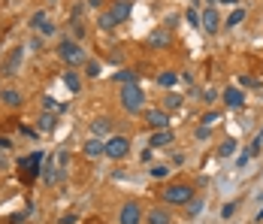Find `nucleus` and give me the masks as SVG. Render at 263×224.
<instances>
[{
    "label": "nucleus",
    "instance_id": "1",
    "mask_svg": "<svg viewBox=\"0 0 263 224\" xmlns=\"http://www.w3.org/2000/svg\"><path fill=\"white\" fill-rule=\"evenodd\" d=\"M118 97H121L124 112H130V115H136V112L145 109V91H142L139 82H133V85H121V88H118Z\"/></svg>",
    "mask_w": 263,
    "mask_h": 224
},
{
    "label": "nucleus",
    "instance_id": "2",
    "mask_svg": "<svg viewBox=\"0 0 263 224\" xmlns=\"http://www.w3.org/2000/svg\"><path fill=\"white\" fill-rule=\"evenodd\" d=\"M58 58H61L64 64H70V67H79V64L88 61L85 49H82L76 40H61V43H58Z\"/></svg>",
    "mask_w": 263,
    "mask_h": 224
},
{
    "label": "nucleus",
    "instance_id": "3",
    "mask_svg": "<svg viewBox=\"0 0 263 224\" xmlns=\"http://www.w3.org/2000/svg\"><path fill=\"white\" fill-rule=\"evenodd\" d=\"M161 197H164L167 206H187V203L194 200V188H191V185L175 182V185H167V191H164Z\"/></svg>",
    "mask_w": 263,
    "mask_h": 224
},
{
    "label": "nucleus",
    "instance_id": "4",
    "mask_svg": "<svg viewBox=\"0 0 263 224\" xmlns=\"http://www.w3.org/2000/svg\"><path fill=\"white\" fill-rule=\"evenodd\" d=\"M127 155H130V139H127V136H109V139H106V158L121 161V158H127Z\"/></svg>",
    "mask_w": 263,
    "mask_h": 224
},
{
    "label": "nucleus",
    "instance_id": "5",
    "mask_svg": "<svg viewBox=\"0 0 263 224\" xmlns=\"http://www.w3.org/2000/svg\"><path fill=\"white\" fill-rule=\"evenodd\" d=\"M118 224H142V206L136 200H127L118 212Z\"/></svg>",
    "mask_w": 263,
    "mask_h": 224
},
{
    "label": "nucleus",
    "instance_id": "6",
    "mask_svg": "<svg viewBox=\"0 0 263 224\" xmlns=\"http://www.w3.org/2000/svg\"><path fill=\"white\" fill-rule=\"evenodd\" d=\"M145 121L152 130H164V127H170V112L167 109H145Z\"/></svg>",
    "mask_w": 263,
    "mask_h": 224
},
{
    "label": "nucleus",
    "instance_id": "7",
    "mask_svg": "<svg viewBox=\"0 0 263 224\" xmlns=\"http://www.w3.org/2000/svg\"><path fill=\"white\" fill-rule=\"evenodd\" d=\"M145 46L152 49V52H161V49H167V46H170V30H167V27H155L152 33H148Z\"/></svg>",
    "mask_w": 263,
    "mask_h": 224
},
{
    "label": "nucleus",
    "instance_id": "8",
    "mask_svg": "<svg viewBox=\"0 0 263 224\" xmlns=\"http://www.w3.org/2000/svg\"><path fill=\"white\" fill-rule=\"evenodd\" d=\"M21 61H24V49L18 46V49H12V52H9V58L3 61V70H0V73H3V76H18Z\"/></svg>",
    "mask_w": 263,
    "mask_h": 224
},
{
    "label": "nucleus",
    "instance_id": "9",
    "mask_svg": "<svg viewBox=\"0 0 263 224\" xmlns=\"http://www.w3.org/2000/svg\"><path fill=\"white\" fill-rule=\"evenodd\" d=\"M43 161H46L43 152H33V155H27V158L18 161V170H24V176H36V170L43 167Z\"/></svg>",
    "mask_w": 263,
    "mask_h": 224
},
{
    "label": "nucleus",
    "instance_id": "10",
    "mask_svg": "<svg viewBox=\"0 0 263 224\" xmlns=\"http://www.w3.org/2000/svg\"><path fill=\"white\" fill-rule=\"evenodd\" d=\"M200 27H203L206 33H218V27H221V18H218L215 6H209V9H203V12H200Z\"/></svg>",
    "mask_w": 263,
    "mask_h": 224
},
{
    "label": "nucleus",
    "instance_id": "11",
    "mask_svg": "<svg viewBox=\"0 0 263 224\" xmlns=\"http://www.w3.org/2000/svg\"><path fill=\"white\" fill-rule=\"evenodd\" d=\"M173 142H175V133H173L170 127L155 130L152 136H148V145H152V148H167V145H173Z\"/></svg>",
    "mask_w": 263,
    "mask_h": 224
},
{
    "label": "nucleus",
    "instance_id": "12",
    "mask_svg": "<svg viewBox=\"0 0 263 224\" xmlns=\"http://www.w3.org/2000/svg\"><path fill=\"white\" fill-rule=\"evenodd\" d=\"M221 100L227 103L230 109H242V103H245V94L236 88V85H230V88H224V94H221Z\"/></svg>",
    "mask_w": 263,
    "mask_h": 224
},
{
    "label": "nucleus",
    "instance_id": "13",
    "mask_svg": "<svg viewBox=\"0 0 263 224\" xmlns=\"http://www.w3.org/2000/svg\"><path fill=\"white\" fill-rule=\"evenodd\" d=\"M82 152H85L88 158H100V155H106V142H103L100 136H91V139H85Z\"/></svg>",
    "mask_w": 263,
    "mask_h": 224
},
{
    "label": "nucleus",
    "instance_id": "14",
    "mask_svg": "<svg viewBox=\"0 0 263 224\" xmlns=\"http://www.w3.org/2000/svg\"><path fill=\"white\" fill-rule=\"evenodd\" d=\"M43 179H46V185H55L64 179V170H58V164H52V158H46L43 161Z\"/></svg>",
    "mask_w": 263,
    "mask_h": 224
},
{
    "label": "nucleus",
    "instance_id": "15",
    "mask_svg": "<svg viewBox=\"0 0 263 224\" xmlns=\"http://www.w3.org/2000/svg\"><path fill=\"white\" fill-rule=\"evenodd\" d=\"M112 15H115L118 21H127L130 18V12H133V3L130 0H115V3H112V9H109Z\"/></svg>",
    "mask_w": 263,
    "mask_h": 224
},
{
    "label": "nucleus",
    "instance_id": "16",
    "mask_svg": "<svg viewBox=\"0 0 263 224\" xmlns=\"http://www.w3.org/2000/svg\"><path fill=\"white\" fill-rule=\"evenodd\" d=\"M0 100H3V106H9V109H18L24 103L21 91H15V88H3V91H0Z\"/></svg>",
    "mask_w": 263,
    "mask_h": 224
},
{
    "label": "nucleus",
    "instance_id": "17",
    "mask_svg": "<svg viewBox=\"0 0 263 224\" xmlns=\"http://www.w3.org/2000/svg\"><path fill=\"white\" fill-rule=\"evenodd\" d=\"M112 79H115L118 85H133V82H139V73H136V70H130V67H121Z\"/></svg>",
    "mask_w": 263,
    "mask_h": 224
},
{
    "label": "nucleus",
    "instance_id": "18",
    "mask_svg": "<svg viewBox=\"0 0 263 224\" xmlns=\"http://www.w3.org/2000/svg\"><path fill=\"white\" fill-rule=\"evenodd\" d=\"M64 85L70 88V94H79L82 91V79H79V73H73V67L64 73Z\"/></svg>",
    "mask_w": 263,
    "mask_h": 224
},
{
    "label": "nucleus",
    "instance_id": "19",
    "mask_svg": "<svg viewBox=\"0 0 263 224\" xmlns=\"http://www.w3.org/2000/svg\"><path fill=\"white\" fill-rule=\"evenodd\" d=\"M236 148H239V142H236L233 136H227V139L218 145V158H233V155H236Z\"/></svg>",
    "mask_w": 263,
    "mask_h": 224
},
{
    "label": "nucleus",
    "instance_id": "20",
    "mask_svg": "<svg viewBox=\"0 0 263 224\" xmlns=\"http://www.w3.org/2000/svg\"><path fill=\"white\" fill-rule=\"evenodd\" d=\"M175 82H178V73H173V70H164V73H158V85L161 88H175Z\"/></svg>",
    "mask_w": 263,
    "mask_h": 224
},
{
    "label": "nucleus",
    "instance_id": "21",
    "mask_svg": "<svg viewBox=\"0 0 263 224\" xmlns=\"http://www.w3.org/2000/svg\"><path fill=\"white\" fill-rule=\"evenodd\" d=\"M109 130H112V121H109V118L91 121V136H109Z\"/></svg>",
    "mask_w": 263,
    "mask_h": 224
},
{
    "label": "nucleus",
    "instance_id": "22",
    "mask_svg": "<svg viewBox=\"0 0 263 224\" xmlns=\"http://www.w3.org/2000/svg\"><path fill=\"white\" fill-rule=\"evenodd\" d=\"M97 24H100V30H115V27H118L121 21H118L115 15H112V12L106 9V12H100V18H97Z\"/></svg>",
    "mask_w": 263,
    "mask_h": 224
},
{
    "label": "nucleus",
    "instance_id": "23",
    "mask_svg": "<svg viewBox=\"0 0 263 224\" xmlns=\"http://www.w3.org/2000/svg\"><path fill=\"white\" fill-rule=\"evenodd\" d=\"M170 221H173L170 209H152L148 212V224H170Z\"/></svg>",
    "mask_w": 263,
    "mask_h": 224
},
{
    "label": "nucleus",
    "instance_id": "24",
    "mask_svg": "<svg viewBox=\"0 0 263 224\" xmlns=\"http://www.w3.org/2000/svg\"><path fill=\"white\" fill-rule=\"evenodd\" d=\"M245 6H233V12H230V18H227V27H239L242 21H245Z\"/></svg>",
    "mask_w": 263,
    "mask_h": 224
},
{
    "label": "nucleus",
    "instance_id": "25",
    "mask_svg": "<svg viewBox=\"0 0 263 224\" xmlns=\"http://www.w3.org/2000/svg\"><path fill=\"white\" fill-rule=\"evenodd\" d=\"M181 106V94H175V91H170L167 97H164V109L170 112V109H178Z\"/></svg>",
    "mask_w": 263,
    "mask_h": 224
},
{
    "label": "nucleus",
    "instance_id": "26",
    "mask_svg": "<svg viewBox=\"0 0 263 224\" xmlns=\"http://www.w3.org/2000/svg\"><path fill=\"white\" fill-rule=\"evenodd\" d=\"M100 70H103L100 61H85V76H88V79H97V76H100Z\"/></svg>",
    "mask_w": 263,
    "mask_h": 224
},
{
    "label": "nucleus",
    "instance_id": "27",
    "mask_svg": "<svg viewBox=\"0 0 263 224\" xmlns=\"http://www.w3.org/2000/svg\"><path fill=\"white\" fill-rule=\"evenodd\" d=\"M36 33H40V36H55V33H58V27H55V21H52V18H46L40 27H36Z\"/></svg>",
    "mask_w": 263,
    "mask_h": 224
},
{
    "label": "nucleus",
    "instance_id": "28",
    "mask_svg": "<svg viewBox=\"0 0 263 224\" xmlns=\"http://www.w3.org/2000/svg\"><path fill=\"white\" fill-rule=\"evenodd\" d=\"M55 124H58V118L52 115V112H46V115L40 118V130H43V133H49V130H55Z\"/></svg>",
    "mask_w": 263,
    "mask_h": 224
},
{
    "label": "nucleus",
    "instance_id": "29",
    "mask_svg": "<svg viewBox=\"0 0 263 224\" xmlns=\"http://www.w3.org/2000/svg\"><path fill=\"white\" fill-rule=\"evenodd\" d=\"M203 212V197H194L191 203H187V218H197Z\"/></svg>",
    "mask_w": 263,
    "mask_h": 224
},
{
    "label": "nucleus",
    "instance_id": "30",
    "mask_svg": "<svg viewBox=\"0 0 263 224\" xmlns=\"http://www.w3.org/2000/svg\"><path fill=\"white\" fill-rule=\"evenodd\" d=\"M184 21L191 24V27H200V12H197L194 6H187V9H184Z\"/></svg>",
    "mask_w": 263,
    "mask_h": 224
},
{
    "label": "nucleus",
    "instance_id": "31",
    "mask_svg": "<svg viewBox=\"0 0 263 224\" xmlns=\"http://www.w3.org/2000/svg\"><path fill=\"white\" fill-rule=\"evenodd\" d=\"M170 173H173L170 164H155V167H152V176H155V179H167Z\"/></svg>",
    "mask_w": 263,
    "mask_h": 224
},
{
    "label": "nucleus",
    "instance_id": "32",
    "mask_svg": "<svg viewBox=\"0 0 263 224\" xmlns=\"http://www.w3.org/2000/svg\"><path fill=\"white\" fill-rule=\"evenodd\" d=\"M55 164H58V170H64V173H67V164H70V152H67V148H61V152H58Z\"/></svg>",
    "mask_w": 263,
    "mask_h": 224
},
{
    "label": "nucleus",
    "instance_id": "33",
    "mask_svg": "<svg viewBox=\"0 0 263 224\" xmlns=\"http://www.w3.org/2000/svg\"><path fill=\"white\" fill-rule=\"evenodd\" d=\"M46 18H49V15H46V9H36V12L30 15V27H40Z\"/></svg>",
    "mask_w": 263,
    "mask_h": 224
},
{
    "label": "nucleus",
    "instance_id": "34",
    "mask_svg": "<svg viewBox=\"0 0 263 224\" xmlns=\"http://www.w3.org/2000/svg\"><path fill=\"white\" fill-rule=\"evenodd\" d=\"M218 121H221V112H206V115H203V124L206 127H215Z\"/></svg>",
    "mask_w": 263,
    "mask_h": 224
},
{
    "label": "nucleus",
    "instance_id": "35",
    "mask_svg": "<svg viewBox=\"0 0 263 224\" xmlns=\"http://www.w3.org/2000/svg\"><path fill=\"white\" fill-rule=\"evenodd\" d=\"M218 97H221V94H218V91H215V88H206V91H203V97H200V100H203V103H215V100H218Z\"/></svg>",
    "mask_w": 263,
    "mask_h": 224
},
{
    "label": "nucleus",
    "instance_id": "36",
    "mask_svg": "<svg viewBox=\"0 0 263 224\" xmlns=\"http://www.w3.org/2000/svg\"><path fill=\"white\" fill-rule=\"evenodd\" d=\"M73 33H76V40H82V36H85V24L79 18H73Z\"/></svg>",
    "mask_w": 263,
    "mask_h": 224
},
{
    "label": "nucleus",
    "instance_id": "37",
    "mask_svg": "<svg viewBox=\"0 0 263 224\" xmlns=\"http://www.w3.org/2000/svg\"><path fill=\"white\" fill-rule=\"evenodd\" d=\"M233 215H236V203H227L221 209V218H233Z\"/></svg>",
    "mask_w": 263,
    "mask_h": 224
},
{
    "label": "nucleus",
    "instance_id": "38",
    "mask_svg": "<svg viewBox=\"0 0 263 224\" xmlns=\"http://www.w3.org/2000/svg\"><path fill=\"white\" fill-rule=\"evenodd\" d=\"M248 161H251V155H248V152H242V155L236 158V170H242V167H248Z\"/></svg>",
    "mask_w": 263,
    "mask_h": 224
},
{
    "label": "nucleus",
    "instance_id": "39",
    "mask_svg": "<svg viewBox=\"0 0 263 224\" xmlns=\"http://www.w3.org/2000/svg\"><path fill=\"white\" fill-rule=\"evenodd\" d=\"M239 82H242L245 88H257V85H260V82H257V79H251V76H239Z\"/></svg>",
    "mask_w": 263,
    "mask_h": 224
},
{
    "label": "nucleus",
    "instance_id": "40",
    "mask_svg": "<svg viewBox=\"0 0 263 224\" xmlns=\"http://www.w3.org/2000/svg\"><path fill=\"white\" fill-rule=\"evenodd\" d=\"M209 133H212V127H206V124H203V127H197V133H194V136H197V139H209Z\"/></svg>",
    "mask_w": 263,
    "mask_h": 224
},
{
    "label": "nucleus",
    "instance_id": "41",
    "mask_svg": "<svg viewBox=\"0 0 263 224\" xmlns=\"http://www.w3.org/2000/svg\"><path fill=\"white\" fill-rule=\"evenodd\" d=\"M43 109H61V106H58L52 97H43Z\"/></svg>",
    "mask_w": 263,
    "mask_h": 224
},
{
    "label": "nucleus",
    "instance_id": "42",
    "mask_svg": "<svg viewBox=\"0 0 263 224\" xmlns=\"http://www.w3.org/2000/svg\"><path fill=\"white\" fill-rule=\"evenodd\" d=\"M76 221H79V218H76V215H73V212H67V215L61 218V224H76Z\"/></svg>",
    "mask_w": 263,
    "mask_h": 224
},
{
    "label": "nucleus",
    "instance_id": "43",
    "mask_svg": "<svg viewBox=\"0 0 263 224\" xmlns=\"http://www.w3.org/2000/svg\"><path fill=\"white\" fill-rule=\"evenodd\" d=\"M9 148H12V142L6 136H0V152H9Z\"/></svg>",
    "mask_w": 263,
    "mask_h": 224
},
{
    "label": "nucleus",
    "instance_id": "44",
    "mask_svg": "<svg viewBox=\"0 0 263 224\" xmlns=\"http://www.w3.org/2000/svg\"><path fill=\"white\" fill-rule=\"evenodd\" d=\"M139 161H142V164H148V161H152V148H145V152L139 155Z\"/></svg>",
    "mask_w": 263,
    "mask_h": 224
},
{
    "label": "nucleus",
    "instance_id": "45",
    "mask_svg": "<svg viewBox=\"0 0 263 224\" xmlns=\"http://www.w3.org/2000/svg\"><path fill=\"white\" fill-rule=\"evenodd\" d=\"M218 3H224V6H239V0H218Z\"/></svg>",
    "mask_w": 263,
    "mask_h": 224
},
{
    "label": "nucleus",
    "instance_id": "46",
    "mask_svg": "<svg viewBox=\"0 0 263 224\" xmlns=\"http://www.w3.org/2000/svg\"><path fill=\"white\" fill-rule=\"evenodd\" d=\"M100 3H103V0H88V6H91V9H100Z\"/></svg>",
    "mask_w": 263,
    "mask_h": 224
},
{
    "label": "nucleus",
    "instance_id": "47",
    "mask_svg": "<svg viewBox=\"0 0 263 224\" xmlns=\"http://www.w3.org/2000/svg\"><path fill=\"white\" fill-rule=\"evenodd\" d=\"M254 221H257V224H263V209H260V212L254 215Z\"/></svg>",
    "mask_w": 263,
    "mask_h": 224
},
{
    "label": "nucleus",
    "instance_id": "48",
    "mask_svg": "<svg viewBox=\"0 0 263 224\" xmlns=\"http://www.w3.org/2000/svg\"><path fill=\"white\" fill-rule=\"evenodd\" d=\"M254 139H257V142H260V145H263V127H260V133H257V136H254Z\"/></svg>",
    "mask_w": 263,
    "mask_h": 224
},
{
    "label": "nucleus",
    "instance_id": "49",
    "mask_svg": "<svg viewBox=\"0 0 263 224\" xmlns=\"http://www.w3.org/2000/svg\"><path fill=\"white\" fill-rule=\"evenodd\" d=\"M206 3H209V6H215V3H218V0H206Z\"/></svg>",
    "mask_w": 263,
    "mask_h": 224
},
{
    "label": "nucleus",
    "instance_id": "50",
    "mask_svg": "<svg viewBox=\"0 0 263 224\" xmlns=\"http://www.w3.org/2000/svg\"><path fill=\"white\" fill-rule=\"evenodd\" d=\"M49 3H58V0H49Z\"/></svg>",
    "mask_w": 263,
    "mask_h": 224
}]
</instances>
